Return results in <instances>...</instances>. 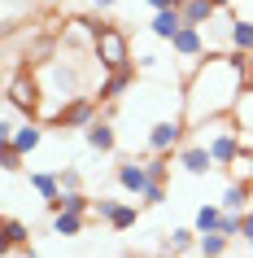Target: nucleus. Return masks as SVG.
<instances>
[{
	"label": "nucleus",
	"instance_id": "obj_1",
	"mask_svg": "<svg viewBox=\"0 0 253 258\" xmlns=\"http://www.w3.org/2000/svg\"><path fill=\"white\" fill-rule=\"evenodd\" d=\"M253 70H249V53H210L192 70L188 79V96H184V118L197 127L205 118L231 114L236 101L244 96Z\"/></svg>",
	"mask_w": 253,
	"mask_h": 258
},
{
	"label": "nucleus",
	"instance_id": "obj_2",
	"mask_svg": "<svg viewBox=\"0 0 253 258\" xmlns=\"http://www.w3.org/2000/svg\"><path fill=\"white\" fill-rule=\"evenodd\" d=\"M197 132H201V145H210L214 153V162L218 166H236V158L244 153V145H240V127L236 114H218V118H205L197 122Z\"/></svg>",
	"mask_w": 253,
	"mask_h": 258
},
{
	"label": "nucleus",
	"instance_id": "obj_3",
	"mask_svg": "<svg viewBox=\"0 0 253 258\" xmlns=\"http://www.w3.org/2000/svg\"><path fill=\"white\" fill-rule=\"evenodd\" d=\"M92 53H96V61H101V70H122V66H131V44H127V35H122L118 27H101Z\"/></svg>",
	"mask_w": 253,
	"mask_h": 258
},
{
	"label": "nucleus",
	"instance_id": "obj_4",
	"mask_svg": "<svg viewBox=\"0 0 253 258\" xmlns=\"http://www.w3.org/2000/svg\"><path fill=\"white\" fill-rule=\"evenodd\" d=\"M44 96V83L31 75V66H18L14 75H9V88H5V101H14V105H22L27 114H35V105H40Z\"/></svg>",
	"mask_w": 253,
	"mask_h": 258
},
{
	"label": "nucleus",
	"instance_id": "obj_5",
	"mask_svg": "<svg viewBox=\"0 0 253 258\" xmlns=\"http://www.w3.org/2000/svg\"><path fill=\"white\" fill-rule=\"evenodd\" d=\"M171 48H175V57H179L184 66H201V53L210 48V44H205V27H192V22H184V31L171 40Z\"/></svg>",
	"mask_w": 253,
	"mask_h": 258
},
{
	"label": "nucleus",
	"instance_id": "obj_6",
	"mask_svg": "<svg viewBox=\"0 0 253 258\" xmlns=\"http://www.w3.org/2000/svg\"><path fill=\"white\" fill-rule=\"evenodd\" d=\"M179 145H184V122L179 118H161L148 127V149L153 153H179Z\"/></svg>",
	"mask_w": 253,
	"mask_h": 258
},
{
	"label": "nucleus",
	"instance_id": "obj_7",
	"mask_svg": "<svg viewBox=\"0 0 253 258\" xmlns=\"http://www.w3.org/2000/svg\"><path fill=\"white\" fill-rule=\"evenodd\" d=\"M175 158H179V166H184L188 175H210L214 166V153H210V145H201V140H192V145H179V153H175Z\"/></svg>",
	"mask_w": 253,
	"mask_h": 258
},
{
	"label": "nucleus",
	"instance_id": "obj_8",
	"mask_svg": "<svg viewBox=\"0 0 253 258\" xmlns=\"http://www.w3.org/2000/svg\"><path fill=\"white\" fill-rule=\"evenodd\" d=\"M101 27H105V22H92V18H70L66 31H61V44H88V48H96Z\"/></svg>",
	"mask_w": 253,
	"mask_h": 258
},
{
	"label": "nucleus",
	"instance_id": "obj_9",
	"mask_svg": "<svg viewBox=\"0 0 253 258\" xmlns=\"http://www.w3.org/2000/svg\"><path fill=\"white\" fill-rule=\"evenodd\" d=\"M96 122V96H74L61 109V127H92Z\"/></svg>",
	"mask_w": 253,
	"mask_h": 258
},
{
	"label": "nucleus",
	"instance_id": "obj_10",
	"mask_svg": "<svg viewBox=\"0 0 253 258\" xmlns=\"http://www.w3.org/2000/svg\"><path fill=\"white\" fill-rule=\"evenodd\" d=\"M114 175H118V184H122L127 192H135V197H144V188L153 184V179H148V166H144V162H122Z\"/></svg>",
	"mask_w": 253,
	"mask_h": 258
},
{
	"label": "nucleus",
	"instance_id": "obj_11",
	"mask_svg": "<svg viewBox=\"0 0 253 258\" xmlns=\"http://www.w3.org/2000/svg\"><path fill=\"white\" fill-rule=\"evenodd\" d=\"M40 140H44V127H40V118H27L22 127L14 132V149L22 153V158H31V153L40 149Z\"/></svg>",
	"mask_w": 253,
	"mask_h": 258
},
{
	"label": "nucleus",
	"instance_id": "obj_12",
	"mask_svg": "<svg viewBox=\"0 0 253 258\" xmlns=\"http://www.w3.org/2000/svg\"><path fill=\"white\" fill-rule=\"evenodd\" d=\"M179 31H184V14L179 9H157L153 14V35L157 40H175Z\"/></svg>",
	"mask_w": 253,
	"mask_h": 258
},
{
	"label": "nucleus",
	"instance_id": "obj_13",
	"mask_svg": "<svg viewBox=\"0 0 253 258\" xmlns=\"http://www.w3.org/2000/svg\"><path fill=\"white\" fill-rule=\"evenodd\" d=\"M249 202H253L249 184H244V179H236V184H227V188H223V202H218V206H223L227 215H244V206H249Z\"/></svg>",
	"mask_w": 253,
	"mask_h": 258
},
{
	"label": "nucleus",
	"instance_id": "obj_14",
	"mask_svg": "<svg viewBox=\"0 0 253 258\" xmlns=\"http://www.w3.org/2000/svg\"><path fill=\"white\" fill-rule=\"evenodd\" d=\"M179 14H184V22H192V27H205V22L218 14V5H214V0H179Z\"/></svg>",
	"mask_w": 253,
	"mask_h": 258
},
{
	"label": "nucleus",
	"instance_id": "obj_15",
	"mask_svg": "<svg viewBox=\"0 0 253 258\" xmlns=\"http://www.w3.org/2000/svg\"><path fill=\"white\" fill-rule=\"evenodd\" d=\"M131 79H135V75H131V66H122V70H109L96 96H101V101H114V96H122L127 88H131Z\"/></svg>",
	"mask_w": 253,
	"mask_h": 258
},
{
	"label": "nucleus",
	"instance_id": "obj_16",
	"mask_svg": "<svg viewBox=\"0 0 253 258\" xmlns=\"http://www.w3.org/2000/svg\"><path fill=\"white\" fill-rule=\"evenodd\" d=\"M83 140H88V149H96V153H109V149H114V127L96 118L92 127H83Z\"/></svg>",
	"mask_w": 253,
	"mask_h": 258
},
{
	"label": "nucleus",
	"instance_id": "obj_17",
	"mask_svg": "<svg viewBox=\"0 0 253 258\" xmlns=\"http://www.w3.org/2000/svg\"><path fill=\"white\" fill-rule=\"evenodd\" d=\"M31 188L44 197V206H53L57 197H61V175H53V171H35V175H31Z\"/></svg>",
	"mask_w": 253,
	"mask_h": 258
},
{
	"label": "nucleus",
	"instance_id": "obj_18",
	"mask_svg": "<svg viewBox=\"0 0 253 258\" xmlns=\"http://www.w3.org/2000/svg\"><path fill=\"white\" fill-rule=\"evenodd\" d=\"M201 241V232L197 228H175L171 236H166V258H179V254H188L192 245Z\"/></svg>",
	"mask_w": 253,
	"mask_h": 258
},
{
	"label": "nucleus",
	"instance_id": "obj_19",
	"mask_svg": "<svg viewBox=\"0 0 253 258\" xmlns=\"http://www.w3.org/2000/svg\"><path fill=\"white\" fill-rule=\"evenodd\" d=\"M88 215H74V210H53V232L57 236H79Z\"/></svg>",
	"mask_w": 253,
	"mask_h": 258
},
{
	"label": "nucleus",
	"instance_id": "obj_20",
	"mask_svg": "<svg viewBox=\"0 0 253 258\" xmlns=\"http://www.w3.org/2000/svg\"><path fill=\"white\" fill-rule=\"evenodd\" d=\"M227 245H231V236H227V232H201L197 249H201L205 258H223V254H227Z\"/></svg>",
	"mask_w": 253,
	"mask_h": 258
},
{
	"label": "nucleus",
	"instance_id": "obj_21",
	"mask_svg": "<svg viewBox=\"0 0 253 258\" xmlns=\"http://www.w3.org/2000/svg\"><path fill=\"white\" fill-rule=\"evenodd\" d=\"M27 236H31V232H27L22 219H5V249H31Z\"/></svg>",
	"mask_w": 253,
	"mask_h": 258
},
{
	"label": "nucleus",
	"instance_id": "obj_22",
	"mask_svg": "<svg viewBox=\"0 0 253 258\" xmlns=\"http://www.w3.org/2000/svg\"><path fill=\"white\" fill-rule=\"evenodd\" d=\"M22 114H27L22 105H14V101H5V109H0V140H14V132L22 127V122H18Z\"/></svg>",
	"mask_w": 253,
	"mask_h": 258
},
{
	"label": "nucleus",
	"instance_id": "obj_23",
	"mask_svg": "<svg viewBox=\"0 0 253 258\" xmlns=\"http://www.w3.org/2000/svg\"><path fill=\"white\" fill-rule=\"evenodd\" d=\"M48 210H74V215H88V210H92V202H88V197L74 188V192H61V197H57Z\"/></svg>",
	"mask_w": 253,
	"mask_h": 258
},
{
	"label": "nucleus",
	"instance_id": "obj_24",
	"mask_svg": "<svg viewBox=\"0 0 253 258\" xmlns=\"http://www.w3.org/2000/svg\"><path fill=\"white\" fill-rule=\"evenodd\" d=\"M223 215H227L223 206H201L197 210V232H218L223 228Z\"/></svg>",
	"mask_w": 253,
	"mask_h": 258
},
{
	"label": "nucleus",
	"instance_id": "obj_25",
	"mask_svg": "<svg viewBox=\"0 0 253 258\" xmlns=\"http://www.w3.org/2000/svg\"><path fill=\"white\" fill-rule=\"evenodd\" d=\"M231 53H253V22H231Z\"/></svg>",
	"mask_w": 253,
	"mask_h": 258
},
{
	"label": "nucleus",
	"instance_id": "obj_26",
	"mask_svg": "<svg viewBox=\"0 0 253 258\" xmlns=\"http://www.w3.org/2000/svg\"><path fill=\"white\" fill-rule=\"evenodd\" d=\"M231 114H236V122L244 127V132H253V83L244 88V96L236 101V109H231Z\"/></svg>",
	"mask_w": 253,
	"mask_h": 258
},
{
	"label": "nucleus",
	"instance_id": "obj_27",
	"mask_svg": "<svg viewBox=\"0 0 253 258\" xmlns=\"http://www.w3.org/2000/svg\"><path fill=\"white\" fill-rule=\"evenodd\" d=\"M109 228H114V232L135 228V206L131 202H118V210H114V219H109Z\"/></svg>",
	"mask_w": 253,
	"mask_h": 258
},
{
	"label": "nucleus",
	"instance_id": "obj_28",
	"mask_svg": "<svg viewBox=\"0 0 253 258\" xmlns=\"http://www.w3.org/2000/svg\"><path fill=\"white\" fill-rule=\"evenodd\" d=\"M148 166V179L153 184H166V175H171V153H157L153 162H144Z\"/></svg>",
	"mask_w": 253,
	"mask_h": 258
},
{
	"label": "nucleus",
	"instance_id": "obj_29",
	"mask_svg": "<svg viewBox=\"0 0 253 258\" xmlns=\"http://www.w3.org/2000/svg\"><path fill=\"white\" fill-rule=\"evenodd\" d=\"M0 166H5L9 175H14L18 166H22V153L14 149V140H0Z\"/></svg>",
	"mask_w": 253,
	"mask_h": 258
},
{
	"label": "nucleus",
	"instance_id": "obj_30",
	"mask_svg": "<svg viewBox=\"0 0 253 258\" xmlns=\"http://www.w3.org/2000/svg\"><path fill=\"white\" fill-rule=\"evenodd\" d=\"M114 210H118V202H114V197H96V202H92V215L105 219V223L114 219Z\"/></svg>",
	"mask_w": 253,
	"mask_h": 258
},
{
	"label": "nucleus",
	"instance_id": "obj_31",
	"mask_svg": "<svg viewBox=\"0 0 253 258\" xmlns=\"http://www.w3.org/2000/svg\"><path fill=\"white\" fill-rule=\"evenodd\" d=\"M144 202H148V206L166 202V184H148V188H144Z\"/></svg>",
	"mask_w": 253,
	"mask_h": 258
},
{
	"label": "nucleus",
	"instance_id": "obj_32",
	"mask_svg": "<svg viewBox=\"0 0 253 258\" xmlns=\"http://www.w3.org/2000/svg\"><path fill=\"white\" fill-rule=\"evenodd\" d=\"M79 188V171H61V192H74Z\"/></svg>",
	"mask_w": 253,
	"mask_h": 258
},
{
	"label": "nucleus",
	"instance_id": "obj_33",
	"mask_svg": "<svg viewBox=\"0 0 253 258\" xmlns=\"http://www.w3.org/2000/svg\"><path fill=\"white\" fill-rule=\"evenodd\" d=\"M240 241L253 245V215H240Z\"/></svg>",
	"mask_w": 253,
	"mask_h": 258
},
{
	"label": "nucleus",
	"instance_id": "obj_34",
	"mask_svg": "<svg viewBox=\"0 0 253 258\" xmlns=\"http://www.w3.org/2000/svg\"><path fill=\"white\" fill-rule=\"evenodd\" d=\"M218 232H227V236H236V232H240V215H223V228H218Z\"/></svg>",
	"mask_w": 253,
	"mask_h": 258
},
{
	"label": "nucleus",
	"instance_id": "obj_35",
	"mask_svg": "<svg viewBox=\"0 0 253 258\" xmlns=\"http://www.w3.org/2000/svg\"><path fill=\"white\" fill-rule=\"evenodd\" d=\"M148 5H153V14L157 9H179V0H148Z\"/></svg>",
	"mask_w": 253,
	"mask_h": 258
},
{
	"label": "nucleus",
	"instance_id": "obj_36",
	"mask_svg": "<svg viewBox=\"0 0 253 258\" xmlns=\"http://www.w3.org/2000/svg\"><path fill=\"white\" fill-rule=\"evenodd\" d=\"M96 9H114V5H118V0H92Z\"/></svg>",
	"mask_w": 253,
	"mask_h": 258
},
{
	"label": "nucleus",
	"instance_id": "obj_37",
	"mask_svg": "<svg viewBox=\"0 0 253 258\" xmlns=\"http://www.w3.org/2000/svg\"><path fill=\"white\" fill-rule=\"evenodd\" d=\"M214 5H218V9H227V5H231V0H214Z\"/></svg>",
	"mask_w": 253,
	"mask_h": 258
},
{
	"label": "nucleus",
	"instance_id": "obj_38",
	"mask_svg": "<svg viewBox=\"0 0 253 258\" xmlns=\"http://www.w3.org/2000/svg\"><path fill=\"white\" fill-rule=\"evenodd\" d=\"M127 258H153V254H127Z\"/></svg>",
	"mask_w": 253,
	"mask_h": 258
},
{
	"label": "nucleus",
	"instance_id": "obj_39",
	"mask_svg": "<svg viewBox=\"0 0 253 258\" xmlns=\"http://www.w3.org/2000/svg\"><path fill=\"white\" fill-rule=\"evenodd\" d=\"M249 175H253V153H249Z\"/></svg>",
	"mask_w": 253,
	"mask_h": 258
},
{
	"label": "nucleus",
	"instance_id": "obj_40",
	"mask_svg": "<svg viewBox=\"0 0 253 258\" xmlns=\"http://www.w3.org/2000/svg\"><path fill=\"white\" fill-rule=\"evenodd\" d=\"M249 70H253V53H249ZM249 83H253V79H249Z\"/></svg>",
	"mask_w": 253,
	"mask_h": 258
}]
</instances>
